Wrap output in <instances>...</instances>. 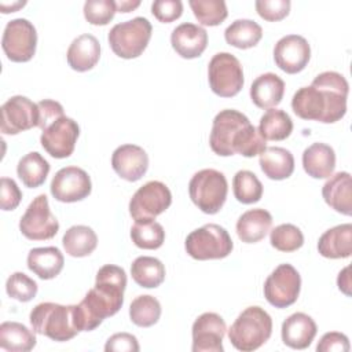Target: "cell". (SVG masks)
<instances>
[{
	"label": "cell",
	"mask_w": 352,
	"mask_h": 352,
	"mask_svg": "<svg viewBox=\"0 0 352 352\" xmlns=\"http://www.w3.org/2000/svg\"><path fill=\"white\" fill-rule=\"evenodd\" d=\"M208 80L213 94L221 98H232L243 87L242 65L230 52H217L208 65Z\"/></svg>",
	"instance_id": "obj_9"
},
{
	"label": "cell",
	"mask_w": 352,
	"mask_h": 352,
	"mask_svg": "<svg viewBox=\"0 0 352 352\" xmlns=\"http://www.w3.org/2000/svg\"><path fill=\"white\" fill-rule=\"evenodd\" d=\"M318 252L326 258H346L352 253V224L345 223L324 231L318 242Z\"/></svg>",
	"instance_id": "obj_24"
},
{
	"label": "cell",
	"mask_w": 352,
	"mask_h": 352,
	"mask_svg": "<svg viewBox=\"0 0 352 352\" xmlns=\"http://www.w3.org/2000/svg\"><path fill=\"white\" fill-rule=\"evenodd\" d=\"M36 45L37 32L32 22L16 18L6 25L1 47L11 62H29L36 54Z\"/></svg>",
	"instance_id": "obj_11"
},
{
	"label": "cell",
	"mask_w": 352,
	"mask_h": 352,
	"mask_svg": "<svg viewBox=\"0 0 352 352\" xmlns=\"http://www.w3.org/2000/svg\"><path fill=\"white\" fill-rule=\"evenodd\" d=\"M184 249L188 256L199 261L219 260L232 252L234 243L224 227L209 223L187 235Z\"/></svg>",
	"instance_id": "obj_7"
},
{
	"label": "cell",
	"mask_w": 352,
	"mask_h": 352,
	"mask_svg": "<svg viewBox=\"0 0 352 352\" xmlns=\"http://www.w3.org/2000/svg\"><path fill=\"white\" fill-rule=\"evenodd\" d=\"M116 6H117V11H120V12H129V11L138 8L140 6V1L139 0H136V1L121 0V1H116Z\"/></svg>",
	"instance_id": "obj_50"
},
{
	"label": "cell",
	"mask_w": 352,
	"mask_h": 352,
	"mask_svg": "<svg viewBox=\"0 0 352 352\" xmlns=\"http://www.w3.org/2000/svg\"><path fill=\"white\" fill-rule=\"evenodd\" d=\"M111 166L126 182H138L148 169L147 153L136 144H122L113 151Z\"/></svg>",
	"instance_id": "obj_19"
},
{
	"label": "cell",
	"mask_w": 352,
	"mask_h": 352,
	"mask_svg": "<svg viewBox=\"0 0 352 352\" xmlns=\"http://www.w3.org/2000/svg\"><path fill=\"white\" fill-rule=\"evenodd\" d=\"M172 48L184 59H194L202 55L208 45V33L194 23H182L172 30Z\"/></svg>",
	"instance_id": "obj_20"
},
{
	"label": "cell",
	"mask_w": 352,
	"mask_h": 352,
	"mask_svg": "<svg viewBox=\"0 0 352 352\" xmlns=\"http://www.w3.org/2000/svg\"><path fill=\"white\" fill-rule=\"evenodd\" d=\"M153 15L162 23H170L183 14V3L180 0H155L151 4Z\"/></svg>",
	"instance_id": "obj_44"
},
{
	"label": "cell",
	"mask_w": 352,
	"mask_h": 352,
	"mask_svg": "<svg viewBox=\"0 0 352 352\" xmlns=\"http://www.w3.org/2000/svg\"><path fill=\"white\" fill-rule=\"evenodd\" d=\"M100 44L92 34L76 37L67 48L66 59L69 66L76 72H88L99 62Z\"/></svg>",
	"instance_id": "obj_23"
},
{
	"label": "cell",
	"mask_w": 352,
	"mask_h": 352,
	"mask_svg": "<svg viewBox=\"0 0 352 352\" xmlns=\"http://www.w3.org/2000/svg\"><path fill=\"white\" fill-rule=\"evenodd\" d=\"M228 192L226 176L216 169H201L188 183L192 204L206 214H216L224 205Z\"/></svg>",
	"instance_id": "obj_6"
},
{
	"label": "cell",
	"mask_w": 352,
	"mask_h": 352,
	"mask_svg": "<svg viewBox=\"0 0 352 352\" xmlns=\"http://www.w3.org/2000/svg\"><path fill=\"white\" fill-rule=\"evenodd\" d=\"M254 6L257 14L268 22L282 21L289 15L290 11L289 0H257Z\"/></svg>",
	"instance_id": "obj_43"
},
{
	"label": "cell",
	"mask_w": 352,
	"mask_h": 352,
	"mask_svg": "<svg viewBox=\"0 0 352 352\" xmlns=\"http://www.w3.org/2000/svg\"><path fill=\"white\" fill-rule=\"evenodd\" d=\"M309 59L311 47L302 36L287 34L279 38L274 47V60L287 74H296L304 70Z\"/></svg>",
	"instance_id": "obj_18"
},
{
	"label": "cell",
	"mask_w": 352,
	"mask_h": 352,
	"mask_svg": "<svg viewBox=\"0 0 352 352\" xmlns=\"http://www.w3.org/2000/svg\"><path fill=\"white\" fill-rule=\"evenodd\" d=\"M188 4L197 21L204 26H217L228 15L223 0H190Z\"/></svg>",
	"instance_id": "obj_39"
},
{
	"label": "cell",
	"mask_w": 352,
	"mask_h": 352,
	"mask_svg": "<svg viewBox=\"0 0 352 352\" xmlns=\"http://www.w3.org/2000/svg\"><path fill=\"white\" fill-rule=\"evenodd\" d=\"M65 258L55 246L34 248L28 254V268L40 279H54L63 270Z\"/></svg>",
	"instance_id": "obj_28"
},
{
	"label": "cell",
	"mask_w": 352,
	"mask_h": 352,
	"mask_svg": "<svg viewBox=\"0 0 352 352\" xmlns=\"http://www.w3.org/2000/svg\"><path fill=\"white\" fill-rule=\"evenodd\" d=\"M126 274L124 268L106 264L99 268L95 286L88 290L80 304L74 305V322L80 331L96 329L103 319L116 315L124 304Z\"/></svg>",
	"instance_id": "obj_2"
},
{
	"label": "cell",
	"mask_w": 352,
	"mask_h": 352,
	"mask_svg": "<svg viewBox=\"0 0 352 352\" xmlns=\"http://www.w3.org/2000/svg\"><path fill=\"white\" fill-rule=\"evenodd\" d=\"M84 16L91 25H107L117 12L116 1L113 0H87L84 3Z\"/></svg>",
	"instance_id": "obj_42"
},
{
	"label": "cell",
	"mask_w": 352,
	"mask_h": 352,
	"mask_svg": "<svg viewBox=\"0 0 352 352\" xmlns=\"http://www.w3.org/2000/svg\"><path fill=\"white\" fill-rule=\"evenodd\" d=\"M38 107V122H37V128H40L41 131L48 126L51 122H54L55 120H58L59 117L65 116L63 114V107L59 102L52 100V99H44L40 100L37 103Z\"/></svg>",
	"instance_id": "obj_46"
},
{
	"label": "cell",
	"mask_w": 352,
	"mask_h": 352,
	"mask_svg": "<svg viewBox=\"0 0 352 352\" xmlns=\"http://www.w3.org/2000/svg\"><path fill=\"white\" fill-rule=\"evenodd\" d=\"M78 135V124L73 118L62 116L43 129L40 143L51 157L67 158L74 151Z\"/></svg>",
	"instance_id": "obj_14"
},
{
	"label": "cell",
	"mask_w": 352,
	"mask_h": 352,
	"mask_svg": "<svg viewBox=\"0 0 352 352\" xmlns=\"http://www.w3.org/2000/svg\"><path fill=\"white\" fill-rule=\"evenodd\" d=\"M261 37V26L252 19H236L224 32L226 41L239 50H248L257 45Z\"/></svg>",
	"instance_id": "obj_34"
},
{
	"label": "cell",
	"mask_w": 352,
	"mask_h": 352,
	"mask_svg": "<svg viewBox=\"0 0 352 352\" xmlns=\"http://www.w3.org/2000/svg\"><path fill=\"white\" fill-rule=\"evenodd\" d=\"M62 245L69 256L87 257L96 249L98 236L88 226H73L65 232Z\"/></svg>",
	"instance_id": "obj_31"
},
{
	"label": "cell",
	"mask_w": 352,
	"mask_h": 352,
	"mask_svg": "<svg viewBox=\"0 0 352 352\" xmlns=\"http://www.w3.org/2000/svg\"><path fill=\"white\" fill-rule=\"evenodd\" d=\"M151 23L143 16H136L114 25L107 36L111 51L124 59H133L143 54L151 38Z\"/></svg>",
	"instance_id": "obj_8"
},
{
	"label": "cell",
	"mask_w": 352,
	"mask_h": 352,
	"mask_svg": "<svg viewBox=\"0 0 352 352\" xmlns=\"http://www.w3.org/2000/svg\"><path fill=\"white\" fill-rule=\"evenodd\" d=\"M349 85L337 72L318 74L309 87H301L292 99L294 114L302 120L333 124L346 113Z\"/></svg>",
	"instance_id": "obj_1"
},
{
	"label": "cell",
	"mask_w": 352,
	"mask_h": 352,
	"mask_svg": "<svg viewBox=\"0 0 352 352\" xmlns=\"http://www.w3.org/2000/svg\"><path fill=\"white\" fill-rule=\"evenodd\" d=\"M316 331V323L309 315L304 312H296L282 323L280 336L283 344L289 348L305 349L312 344Z\"/></svg>",
	"instance_id": "obj_21"
},
{
	"label": "cell",
	"mask_w": 352,
	"mask_h": 352,
	"mask_svg": "<svg viewBox=\"0 0 352 352\" xmlns=\"http://www.w3.org/2000/svg\"><path fill=\"white\" fill-rule=\"evenodd\" d=\"M301 290V276L292 264H279L264 282V297L275 308L293 305Z\"/></svg>",
	"instance_id": "obj_10"
},
{
	"label": "cell",
	"mask_w": 352,
	"mask_h": 352,
	"mask_svg": "<svg viewBox=\"0 0 352 352\" xmlns=\"http://www.w3.org/2000/svg\"><path fill=\"white\" fill-rule=\"evenodd\" d=\"M16 173L26 187L36 188L45 182L50 173V164L40 153L32 151L19 160Z\"/></svg>",
	"instance_id": "obj_32"
},
{
	"label": "cell",
	"mask_w": 352,
	"mask_h": 352,
	"mask_svg": "<svg viewBox=\"0 0 352 352\" xmlns=\"http://www.w3.org/2000/svg\"><path fill=\"white\" fill-rule=\"evenodd\" d=\"M232 191L241 204H256L263 197V184L253 172L238 170L232 179Z\"/></svg>",
	"instance_id": "obj_38"
},
{
	"label": "cell",
	"mask_w": 352,
	"mask_h": 352,
	"mask_svg": "<svg viewBox=\"0 0 352 352\" xmlns=\"http://www.w3.org/2000/svg\"><path fill=\"white\" fill-rule=\"evenodd\" d=\"M37 283L23 272H14L6 282V292L11 298L21 302H28L33 300L37 294Z\"/></svg>",
	"instance_id": "obj_41"
},
{
	"label": "cell",
	"mask_w": 352,
	"mask_h": 352,
	"mask_svg": "<svg viewBox=\"0 0 352 352\" xmlns=\"http://www.w3.org/2000/svg\"><path fill=\"white\" fill-rule=\"evenodd\" d=\"M349 340L345 334L338 331H330L322 336L319 344L316 345L318 352H331V351H349Z\"/></svg>",
	"instance_id": "obj_48"
},
{
	"label": "cell",
	"mask_w": 352,
	"mask_h": 352,
	"mask_svg": "<svg viewBox=\"0 0 352 352\" xmlns=\"http://www.w3.org/2000/svg\"><path fill=\"white\" fill-rule=\"evenodd\" d=\"M302 168L314 179H326L336 168V153L324 143H312L302 153Z\"/></svg>",
	"instance_id": "obj_26"
},
{
	"label": "cell",
	"mask_w": 352,
	"mask_h": 352,
	"mask_svg": "<svg viewBox=\"0 0 352 352\" xmlns=\"http://www.w3.org/2000/svg\"><path fill=\"white\" fill-rule=\"evenodd\" d=\"M285 82L275 73L258 76L250 85V99L258 109H274L282 102Z\"/></svg>",
	"instance_id": "obj_25"
},
{
	"label": "cell",
	"mask_w": 352,
	"mask_h": 352,
	"mask_svg": "<svg viewBox=\"0 0 352 352\" xmlns=\"http://www.w3.org/2000/svg\"><path fill=\"white\" fill-rule=\"evenodd\" d=\"M26 4V1H15V3H11V4H7L6 1H1L0 3V10L3 14H7V12H15L16 10H19L21 7H23Z\"/></svg>",
	"instance_id": "obj_51"
},
{
	"label": "cell",
	"mask_w": 352,
	"mask_h": 352,
	"mask_svg": "<svg viewBox=\"0 0 352 352\" xmlns=\"http://www.w3.org/2000/svg\"><path fill=\"white\" fill-rule=\"evenodd\" d=\"M59 223L52 214L45 194L37 195L19 220V231L30 241L51 239L58 234Z\"/></svg>",
	"instance_id": "obj_13"
},
{
	"label": "cell",
	"mask_w": 352,
	"mask_h": 352,
	"mask_svg": "<svg viewBox=\"0 0 352 352\" xmlns=\"http://www.w3.org/2000/svg\"><path fill=\"white\" fill-rule=\"evenodd\" d=\"M272 333V319L261 307L245 308L228 329V340L242 352L258 349L268 341Z\"/></svg>",
	"instance_id": "obj_4"
},
{
	"label": "cell",
	"mask_w": 352,
	"mask_h": 352,
	"mask_svg": "<svg viewBox=\"0 0 352 352\" xmlns=\"http://www.w3.org/2000/svg\"><path fill=\"white\" fill-rule=\"evenodd\" d=\"M36 331L19 322L0 324V348L8 352H28L36 346Z\"/></svg>",
	"instance_id": "obj_30"
},
{
	"label": "cell",
	"mask_w": 352,
	"mask_h": 352,
	"mask_svg": "<svg viewBox=\"0 0 352 352\" xmlns=\"http://www.w3.org/2000/svg\"><path fill=\"white\" fill-rule=\"evenodd\" d=\"M131 239L140 249L154 250L162 246L165 231L155 220H138L131 228Z\"/></svg>",
	"instance_id": "obj_36"
},
{
	"label": "cell",
	"mask_w": 352,
	"mask_h": 352,
	"mask_svg": "<svg viewBox=\"0 0 352 352\" xmlns=\"http://www.w3.org/2000/svg\"><path fill=\"white\" fill-rule=\"evenodd\" d=\"M22 199V192L18 184L10 177H1L0 187V208L3 210H14Z\"/></svg>",
	"instance_id": "obj_45"
},
{
	"label": "cell",
	"mask_w": 352,
	"mask_h": 352,
	"mask_svg": "<svg viewBox=\"0 0 352 352\" xmlns=\"http://www.w3.org/2000/svg\"><path fill=\"white\" fill-rule=\"evenodd\" d=\"M323 184L322 197L336 212L351 216L352 213V182L348 172H337Z\"/></svg>",
	"instance_id": "obj_22"
},
{
	"label": "cell",
	"mask_w": 352,
	"mask_h": 352,
	"mask_svg": "<svg viewBox=\"0 0 352 352\" xmlns=\"http://www.w3.org/2000/svg\"><path fill=\"white\" fill-rule=\"evenodd\" d=\"M267 140L258 128L250 124L249 118L238 110L226 109L216 114L209 136L212 151L220 157L241 154L243 157L260 155Z\"/></svg>",
	"instance_id": "obj_3"
},
{
	"label": "cell",
	"mask_w": 352,
	"mask_h": 352,
	"mask_svg": "<svg viewBox=\"0 0 352 352\" xmlns=\"http://www.w3.org/2000/svg\"><path fill=\"white\" fill-rule=\"evenodd\" d=\"M258 131L265 140H285L293 131V121L285 110L268 109L260 118Z\"/></svg>",
	"instance_id": "obj_35"
},
{
	"label": "cell",
	"mask_w": 352,
	"mask_h": 352,
	"mask_svg": "<svg viewBox=\"0 0 352 352\" xmlns=\"http://www.w3.org/2000/svg\"><path fill=\"white\" fill-rule=\"evenodd\" d=\"M263 173L272 180H283L294 170L293 154L283 147H265L258 160Z\"/></svg>",
	"instance_id": "obj_29"
},
{
	"label": "cell",
	"mask_w": 352,
	"mask_h": 352,
	"mask_svg": "<svg viewBox=\"0 0 352 352\" xmlns=\"http://www.w3.org/2000/svg\"><path fill=\"white\" fill-rule=\"evenodd\" d=\"M272 226L268 210L257 208L242 213L236 221V235L245 243H256L265 238Z\"/></svg>",
	"instance_id": "obj_27"
},
{
	"label": "cell",
	"mask_w": 352,
	"mask_h": 352,
	"mask_svg": "<svg viewBox=\"0 0 352 352\" xmlns=\"http://www.w3.org/2000/svg\"><path fill=\"white\" fill-rule=\"evenodd\" d=\"M132 279L146 289L158 287L165 279L164 264L151 256H140L131 265Z\"/></svg>",
	"instance_id": "obj_33"
},
{
	"label": "cell",
	"mask_w": 352,
	"mask_h": 352,
	"mask_svg": "<svg viewBox=\"0 0 352 352\" xmlns=\"http://www.w3.org/2000/svg\"><path fill=\"white\" fill-rule=\"evenodd\" d=\"M52 197L59 202H77L91 194L92 183L88 173L78 166H65L52 177L50 186Z\"/></svg>",
	"instance_id": "obj_15"
},
{
	"label": "cell",
	"mask_w": 352,
	"mask_h": 352,
	"mask_svg": "<svg viewBox=\"0 0 352 352\" xmlns=\"http://www.w3.org/2000/svg\"><path fill=\"white\" fill-rule=\"evenodd\" d=\"M29 320L37 334L59 342L69 341L80 333L74 322V305L40 302L32 309Z\"/></svg>",
	"instance_id": "obj_5"
},
{
	"label": "cell",
	"mask_w": 352,
	"mask_h": 352,
	"mask_svg": "<svg viewBox=\"0 0 352 352\" xmlns=\"http://www.w3.org/2000/svg\"><path fill=\"white\" fill-rule=\"evenodd\" d=\"M337 285L338 289L346 294L351 296V276H349V267H345L342 271H340L338 278H337Z\"/></svg>",
	"instance_id": "obj_49"
},
{
	"label": "cell",
	"mask_w": 352,
	"mask_h": 352,
	"mask_svg": "<svg viewBox=\"0 0 352 352\" xmlns=\"http://www.w3.org/2000/svg\"><path fill=\"white\" fill-rule=\"evenodd\" d=\"M172 204L170 190L158 180H151L136 190L129 201V214L135 221L154 220Z\"/></svg>",
	"instance_id": "obj_12"
},
{
	"label": "cell",
	"mask_w": 352,
	"mask_h": 352,
	"mask_svg": "<svg viewBox=\"0 0 352 352\" xmlns=\"http://www.w3.org/2000/svg\"><path fill=\"white\" fill-rule=\"evenodd\" d=\"M37 122L38 107L29 98L15 95L3 103L0 129L4 135H18L37 126Z\"/></svg>",
	"instance_id": "obj_16"
},
{
	"label": "cell",
	"mask_w": 352,
	"mask_h": 352,
	"mask_svg": "<svg viewBox=\"0 0 352 352\" xmlns=\"http://www.w3.org/2000/svg\"><path fill=\"white\" fill-rule=\"evenodd\" d=\"M227 331L224 319L214 312L199 315L192 323V352H223V338Z\"/></svg>",
	"instance_id": "obj_17"
},
{
	"label": "cell",
	"mask_w": 352,
	"mask_h": 352,
	"mask_svg": "<svg viewBox=\"0 0 352 352\" xmlns=\"http://www.w3.org/2000/svg\"><path fill=\"white\" fill-rule=\"evenodd\" d=\"M271 246L279 252H296L304 245V235L301 230L290 223L276 226L270 234Z\"/></svg>",
	"instance_id": "obj_40"
},
{
	"label": "cell",
	"mask_w": 352,
	"mask_h": 352,
	"mask_svg": "<svg viewBox=\"0 0 352 352\" xmlns=\"http://www.w3.org/2000/svg\"><path fill=\"white\" fill-rule=\"evenodd\" d=\"M161 316L160 301L148 294L138 296L129 305L131 322L139 327H150L158 322Z\"/></svg>",
	"instance_id": "obj_37"
},
{
	"label": "cell",
	"mask_w": 352,
	"mask_h": 352,
	"mask_svg": "<svg viewBox=\"0 0 352 352\" xmlns=\"http://www.w3.org/2000/svg\"><path fill=\"white\" fill-rule=\"evenodd\" d=\"M104 351L106 352H138L139 342L133 334L116 333L107 340L104 345Z\"/></svg>",
	"instance_id": "obj_47"
}]
</instances>
